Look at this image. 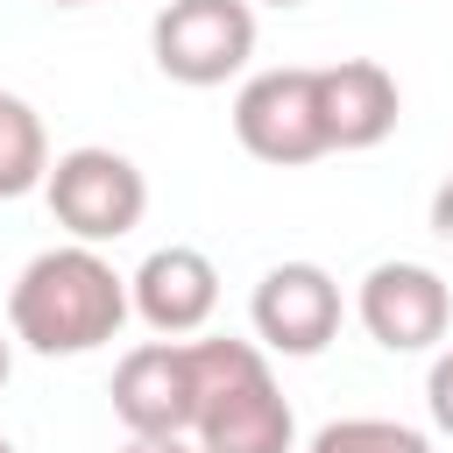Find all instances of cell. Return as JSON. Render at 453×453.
Returning a JSON list of instances; mask_svg holds the SVG:
<instances>
[{
    "mask_svg": "<svg viewBox=\"0 0 453 453\" xmlns=\"http://www.w3.org/2000/svg\"><path fill=\"white\" fill-rule=\"evenodd\" d=\"M120 319H127V276H113V262L85 241L42 248L7 290V333L50 361L106 347L120 333Z\"/></svg>",
    "mask_w": 453,
    "mask_h": 453,
    "instance_id": "6da1fadb",
    "label": "cell"
},
{
    "mask_svg": "<svg viewBox=\"0 0 453 453\" xmlns=\"http://www.w3.org/2000/svg\"><path fill=\"white\" fill-rule=\"evenodd\" d=\"M297 418L255 340H191V446L198 453H290Z\"/></svg>",
    "mask_w": 453,
    "mask_h": 453,
    "instance_id": "7a4b0ae2",
    "label": "cell"
},
{
    "mask_svg": "<svg viewBox=\"0 0 453 453\" xmlns=\"http://www.w3.org/2000/svg\"><path fill=\"white\" fill-rule=\"evenodd\" d=\"M42 198H50L57 226H64L71 241L106 248V241H120V234L142 226V212H149V177H142L120 149L85 142V149H64V156L42 170Z\"/></svg>",
    "mask_w": 453,
    "mask_h": 453,
    "instance_id": "3957f363",
    "label": "cell"
},
{
    "mask_svg": "<svg viewBox=\"0 0 453 453\" xmlns=\"http://www.w3.org/2000/svg\"><path fill=\"white\" fill-rule=\"evenodd\" d=\"M156 71L177 85H226L255 57V7L248 0H170L149 28Z\"/></svg>",
    "mask_w": 453,
    "mask_h": 453,
    "instance_id": "277c9868",
    "label": "cell"
},
{
    "mask_svg": "<svg viewBox=\"0 0 453 453\" xmlns=\"http://www.w3.org/2000/svg\"><path fill=\"white\" fill-rule=\"evenodd\" d=\"M234 134L255 163L297 170L311 156H326V127H319V71L283 64V71H255L234 99Z\"/></svg>",
    "mask_w": 453,
    "mask_h": 453,
    "instance_id": "5b68a950",
    "label": "cell"
},
{
    "mask_svg": "<svg viewBox=\"0 0 453 453\" xmlns=\"http://www.w3.org/2000/svg\"><path fill=\"white\" fill-rule=\"evenodd\" d=\"M354 311H361V326H368L375 347H389V354H425V347L446 340V326H453V290H446V276L425 269V262H375V269L361 276Z\"/></svg>",
    "mask_w": 453,
    "mask_h": 453,
    "instance_id": "8992f818",
    "label": "cell"
},
{
    "mask_svg": "<svg viewBox=\"0 0 453 453\" xmlns=\"http://www.w3.org/2000/svg\"><path fill=\"white\" fill-rule=\"evenodd\" d=\"M255 340L269 354H326L333 333H340V283L319 269V262H276L262 283H255Z\"/></svg>",
    "mask_w": 453,
    "mask_h": 453,
    "instance_id": "52a82bcc",
    "label": "cell"
},
{
    "mask_svg": "<svg viewBox=\"0 0 453 453\" xmlns=\"http://www.w3.org/2000/svg\"><path fill=\"white\" fill-rule=\"evenodd\" d=\"M113 418L127 432H191V340H149V347H127L120 368H113Z\"/></svg>",
    "mask_w": 453,
    "mask_h": 453,
    "instance_id": "ba28073f",
    "label": "cell"
},
{
    "mask_svg": "<svg viewBox=\"0 0 453 453\" xmlns=\"http://www.w3.org/2000/svg\"><path fill=\"white\" fill-rule=\"evenodd\" d=\"M396 113H403V92H396V78L375 57L319 64V127H326V149H375V142H389Z\"/></svg>",
    "mask_w": 453,
    "mask_h": 453,
    "instance_id": "9c48e42d",
    "label": "cell"
},
{
    "mask_svg": "<svg viewBox=\"0 0 453 453\" xmlns=\"http://www.w3.org/2000/svg\"><path fill=\"white\" fill-rule=\"evenodd\" d=\"M127 311H142V326H156L163 340H184L219 311V269L198 248H156L127 276Z\"/></svg>",
    "mask_w": 453,
    "mask_h": 453,
    "instance_id": "30bf717a",
    "label": "cell"
},
{
    "mask_svg": "<svg viewBox=\"0 0 453 453\" xmlns=\"http://www.w3.org/2000/svg\"><path fill=\"white\" fill-rule=\"evenodd\" d=\"M42 170H50V142H42L35 106H28V99H14V92H0V198L35 191V184H42Z\"/></svg>",
    "mask_w": 453,
    "mask_h": 453,
    "instance_id": "8fae6325",
    "label": "cell"
},
{
    "mask_svg": "<svg viewBox=\"0 0 453 453\" xmlns=\"http://www.w3.org/2000/svg\"><path fill=\"white\" fill-rule=\"evenodd\" d=\"M304 453H432V439L396 418H333L311 432Z\"/></svg>",
    "mask_w": 453,
    "mask_h": 453,
    "instance_id": "7c38bea8",
    "label": "cell"
},
{
    "mask_svg": "<svg viewBox=\"0 0 453 453\" xmlns=\"http://www.w3.org/2000/svg\"><path fill=\"white\" fill-rule=\"evenodd\" d=\"M425 403H432V425L453 439V347L432 361V375H425Z\"/></svg>",
    "mask_w": 453,
    "mask_h": 453,
    "instance_id": "4fadbf2b",
    "label": "cell"
},
{
    "mask_svg": "<svg viewBox=\"0 0 453 453\" xmlns=\"http://www.w3.org/2000/svg\"><path fill=\"white\" fill-rule=\"evenodd\" d=\"M120 453H198L184 432H163V439H149V432H127V446Z\"/></svg>",
    "mask_w": 453,
    "mask_h": 453,
    "instance_id": "5bb4252c",
    "label": "cell"
},
{
    "mask_svg": "<svg viewBox=\"0 0 453 453\" xmlns=\"http://www.w3.org/2000/svg\"><path fill=\"white\" fill-rule=\"evenodd\" d=\"M432 234H439V241L453 248V177H446V184L432 191Z\"/></svg>",
    "mask_w": 453,
    "mask_h": 453,
    "instance_id": "9a60e30c",
    "label": "cell"
},
{
    "mask_svg": "<svg viewBox=\"0 0 453 453\" xmlns=\"http://www.w3.org/2000/svg\"><path fill=\"white\" fill-rule=\"evenodd\" d=\"M7 375H14V333L0 326V389H7Z\"/></svg>",
    "mask_w": 453,
    "mask_h": 453,
    "instance_id": "2e32d148",
    "label": "cell"
},
{
    "mask_svg": "<svg viewBox=\"0 0 453 453\" xmlns=\"http://www.w3.org/2000/svg\"><path fill=\"white\" fill-rule=\"evenodd\" d=\"M262 7H304V0H262Z\"/></svg>",
    "mask_w": 453,
    "mask_h": 453,
    "instance_id": "e0dca14e",
    "label": "cell"
},
{
    "mask_svg": "<svg viewBox=\"0 0 453 453\" xmlns=\"http://www.w3.org/2000/svg\"><path fill=\"white\" fill-rule=\"evenodd\" d=\"M57 7H85V0H57Z\"/></svg>",
    "mask_w": 453,
    "mask_h": 453,
    "instance_id": "ac0fdd59",
    "label": "cell"
},
{
    "mask_svg": "<svg viewBox=\"0 0 453 453\" xmlns=\"http://www.w3.org/2000/svg\"><path fill=\"white\" fill-rule=\"evenodd\" d=\"M0 453H14V446H7V432H0Z\"/></svg>",
    "mask_w": 453,
    "mask_h": 453,
    "instance_id": "d6986e66",
    "label": "cell"
}]
</instances>
